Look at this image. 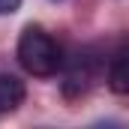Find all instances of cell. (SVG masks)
Here are the masks:
<instances>
[{
	"mask_svg": "<svg viewBox=\"0 0 129 129\" xmlns=\"http://www.w3.org/2000/svg\"><path fill=\"white\" fill-rule=\"evenodd\" d=\"M18 63L30 75L48 78L60 69V48L42 27H24L18 36Z\"/></svg>",
	"mask_w": 129,
	"mask_h": 129,
	"instance_id": "1",
	"label": "cell"
},
{
	"mask_svg": "<svg viewBox=\"0 0 129 129\" xmlns=\"http://www.w3.org/2000/svg\"><path fill=\"white\" fill-rule=\"evenodd\" d=\"M108 87L114 93H123L129 96V45L117 51V57L111 60V69H108Z\"/></svg>",
	"mask_w": 129,
	"mask_h": 129,
	"instance_id": "2",
	"label": "cell"
},
{
	"mask_svg": "<svg viewBox=\"0 0 129 129\" xmlns=\"http://www.w3.org/2000/svg\"><path fill=\"white\" fill-rule=\"evenodd\" d=\"M24 99V84L15 75H0V114L18 108Z\"/></svg>",
	"mask_w": 129,
	"mask_h": 129,
	"instance_id": "3",
	"label": "cell"
},
{
	"mask_svg": "<svg viewBox=\"0 0 129 129\" xmlns=\"http://www.w3.org/2000/svg\"><path fill=\"white\" fill-rule=\"evenodd\" d=\"M21 6V0H0V15H9Z\"/></svg>",
	"mask_w": 129,
	"mask_h": 129,
	"instance_id": "4",
	"label": "cell"
}]
</instances>
